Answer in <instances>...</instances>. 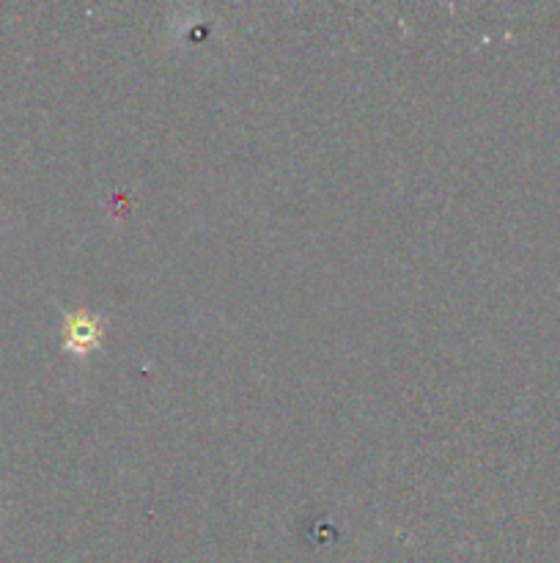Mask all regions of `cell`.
Wrapping results in <instances>:
<instances>
[{
  "instance_id": "1",
  "label": "cell",
  "mask_w": 560,
  "mask_h": 563,
  "mask_svg": "<svg viewBox=\"0 0 560 563\" xmlns=\"http://www.w3.org/2000/svg\"><path fill=\"white\" fill-rule=\"evenodd\" d=\"M99 338V319L97 316L77 314L66 325V344L77 352H86L91 344H97Z\"/></svg>"
}]
</instances>
